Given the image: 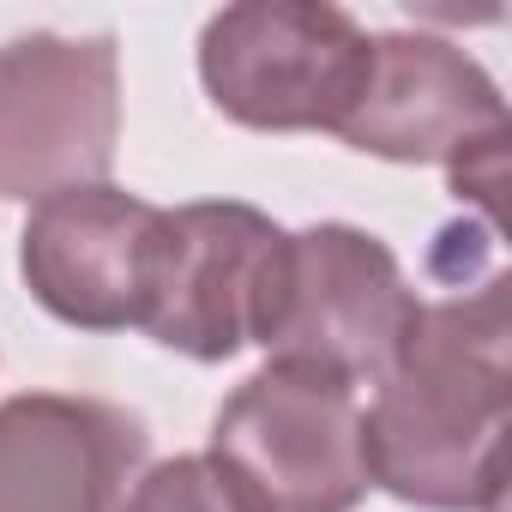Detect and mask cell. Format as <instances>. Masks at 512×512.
<instances>
[{
	"mask_svg": "<svg viewBox=\"0 0 512 512\" xmlns=\"http://www.w3.org/2000/svg\"><path fill=\"white\" fill-rule=\"evenodd\" d=\"M332 133L350 151L386 163H440L452 193H470L476 169H500L506 97L494 73L458 43L428 31H380Z\"/></svg>",
	"mask_w": 512,
	"mask_h": 512,
	"instance_id": "obj_6",
	"label": "cell"
},
{
	"mask_svg": "<svg viewBox=\"0 0 512 512\" xmlns=\"http://www.w3.org/2000/svg\"><path fill=\"white\" fill-rule=\"evenodd\" d=\"M368 43L326 0H241L199 31V85L247 133H332L362 85Z\"/></svg>",
	"mask_w": 512,
	"mask_h": 512,
	"instance_id": "obj_3",
	"label": "cell"
},
{
	"mask_svg": "<svg viewBox=\"0 0 512 512\" xmlns=\"http://www.w3.org/2000/svg\"><path fill=\"white\" fill-rule=\"evenodd\" d=\"M151 434L133 410L79 392L0 404V512H121Z\"/></svg>",
	"mask_w": 512,
	"mask_h": 512,
	"instance_id": "obj_9",
	"label": "cell"
},
{
	"mask_svg": "<svg viewBox=\"0 0 512 512\" xmlns=\"http://www.w3.org/2000/svg\"><path fill=\"white\" fill-rule=\"evenodd\" d=\"M512 410L506 278L422 302L362 410L368 488L422 512H494Z\"/></svg>",
	"mask_w": 512,
	"mask_h": 512,
	"instance_id": "obj_1",
	"label": "cell"
},
{
	"mask_svg": "<svg viewBox=\"0 0 512 512\" xmlns=\"http://www.w3.org/2000/svg\"><path fill=\"white\" fill-rule=\"evenodd\" d=\"M121 145L115 37L31 31L0 49V199L43 205L97 187Z\"/></svg>",
	"mask_w": 512,
	"mask_h": 512,
	"instance_id": "obj_5",
	"label": "cell"
},
{
	"mask_svg": "<svg viewBox=\"0 0 512 512\" xmlns=\"http://www.w3.org/2000/svg\"><path fill=\"white\" fill-rule=\"evenodd\" d=\"M205 458L253 512H356L368 494L356 386L266 362L223 398Z\"/></svg>",
	"mask_w": 512,
	"mask_h": 512,
	"instance_id": "obj_4",
	"label": "cell"
},
{
	"mask_svg": "<svg viewBox=\"0 0 512 512\" xmlns=\"http://www.w3.org/2000/svg\"><path fill=\"white\" fill-rule=\"evenodd\" d=\"M163 205L97 181L31 205L19 235V272L37 308L79 332H139L157 278Z\"/></svg>",
	"mask_w": 512,
	"mask_h": 512,
	"instance_id": "obj_7",
	"label": "cell"
},
{
	"mask_svg": "<svg viewBox=\"0 0 512 512\" xmlns=\"http://www.w3.org/2000/svg\"><path fill=\"white\" fill-rule=\"evenodd\" d=\"M278 241L284 229L241 199H193L163 211L157 278L139 332L175 356L229 362L241 344H253V308Z\"/></svg>",
	"mask_w": 512,
	"mask_h": 512,
	"instance_id": "obj_8",
	"label": "cell"
},
{
	"mask_svg": "<svg viewBox=\"0 0 512 512\" xmlns=\"http://www.w3.org/2000/svg\"><path fill=\"white\" fill-rule=\"evenodd\" d=\"M121 512H253V506L205 452H181V458L139 470Z\"/></svg>",
	"mask_w": 512,
	"mask_h": 512,
	"instance_id": "obj_10",
	"label": "cell"
},
{
	"mask_svg": "<svg viewBox=\"0 0 512 512\" xmlns=\"http://www.w3.org/2000/svg\"><path fill=\"white\" fill-rule=\"evenodd\" d=\"M416 290L398 253L356 223H308L278 241L272 272L253 308V344L272 362L332 374L344 386H374L398 356Z\"/></svg>",
	"mask_w": 512,
	"mask_h": 512,
	"instance_id": "obj_2",
	"label": "cell"
}]
</instances>
